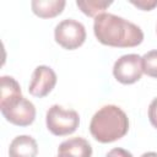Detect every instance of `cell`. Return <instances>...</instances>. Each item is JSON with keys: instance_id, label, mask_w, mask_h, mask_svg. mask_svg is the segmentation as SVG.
Instances as JSON below:
<instances>
[{"instance_id": "15", "label": "cell", "mask_w": 157, "mask_h": 157, "mask_svg": "<svg viewBox=\"0 0 157 157\" xmlns=\"http://www.w3.org/2000/svg\"><path fill=\"white\" fill-rule=\"evenodd\" d=\"M105 157H134L132 153L125 148H121V147H114L112 148L107 155Z\"/></svg>"}, {"instance_id": "7", "label": "cell", "mask_w": 157, "mask_h": 157, "mask_svg": "<svg viewBox=\"0 0 157 157\" xmlns=\"http://www.w3.org/2000/svg\"><path fill=\"white\" fill-rule=\"evenodd\" d=\"M56 85V74L47 65H39L34 69L28 86V92L38 98L48 96Z\"/></svg>"}, {"instance_id": "9", "label": "cell", "mask_w": 157, "mask_h": 157, "mask_svg": "<svg viewBox=\"0 0 157 157\" xmlns=\"http://www.w3.org/2000/svg\"><path fill=\"white\" fill-rule=\"evenodd\" d=\"M38 144L29 135L16 136L9 146V157H37Z\"/></svg>"}, {"instance_id": "11", "label": "cell", "mask_w": 157, "mask_h": 157, "mask_svg": "<svg viewBox=\"0 0 157 157\" xmlns=\"http://www.w3.org/2000/svg\"><path fill=\"white\" fill-rule=\"evenodd\" d=\"M77 7L88 17H97L104 13V10L112 5V1L107 0H77Z\"/></svg>"}, {"instance_id": "10", "label": "cell", "mask_w": 157, "mask_h": 157, "mask_svg": "<svg viewBox=\"0 0 157 157\" xmlns=\"http://www.w3.org/2000/svg\"><path fill=\"white\" fill-rule=\"evenodd\" d=\"M65 5V0H33L31 2L33 13L40 18H53L60 15Z\"/></svg>"}, {"instance_id": "13", "label": "cell", "mask_w": 157, "mask_h": 157, "mask_svg": "<svg viewBox=\"0 0 157 157\" xmlns=\"http://www.w3.org/2000/svg\"><path fill=\"white\" fill-rule=\"evenodd\" d=\"M130 2L142 11H151L157 6V0H130Z\"/></svg>"}, {"instance_id": "14", "label": "cell", "mask_w": 157, "mask_h": 157, "mask_svg": "<svg viewBox=\"0 0 157 157\" xmlns=\"http://www.w3.org/2000/svg\"><path fill=\"white\" fill-rule=\"evenodd\" d=\"M148 120L151 125L157 129V97L153 98L148 105Z\"/></svg>"}, {"instance_id": "16", "label": "cell", "mask_w": 157, "mask_h": 157, "mask_svg": "<svg viewBox=\"0 0 157 157\" xmlns=\"http://www.w3.org/2000/svg\"><path fill=\"white\" fill-rule=\"evenodd\" d=\"M140 157H157V152H153V151L145 152V153H142Z\"/></svg>"}, {"instance_id": "2", "label": "cell", "mask_w": 157, "mask_h": 157, "mask_svg": "<svg viewBox=\"0 0 157 157\" xmlns=\"http://www.w3.org/2000/svg\"><path fill=\"white\" fill-rule=\"evenodd\" d=\"M0 109L4 118L17 126H28L36 119L34 104L22 96L20 83L11 76L0 78Z\"/></svg>"}, {"instance_id": "5", "label": "cell", "mask_w": 157, "mask_h": 157, "mask_svg": "<svg viewBox=\"0 0 157 157\" xmlns=\"http://www.w3.org/2000/svg\"><path fill=\"white\" fill-rule=\"evenodd\" d=\"M54 38L55 42L64 49L74 50L85 43L86 29L81 22L74 18H66L55 26Z\"/></svg>"}, {"instance_id": "1", "label": "cell", "mask_w": 157, "mask_h": 157, "mask_svg": "<svg viewBox=\"0 0 157 157\" xmlns=\"http://www.w3.org/2000/svg\"><path fill=\"white\" fill-rule=\"evenodd\" d=\"M93 32L98 42L108 47L131 48L144 40V32L137 25L107 12L94 18Z\"/></svg>"}, {"instance_id": "8", "label": "cell", "mask_w": 157, "mask_h": 157, "mask_svg": "<svg viewBox=\"0 0 157 157\" xmlns=\"http://www.w3.org/2000/svg\"><path fill=\"white\" fill-rule=\"evenodd\" d=\"M92 146L83 137H71L63 141L58 147L56 157H91Z\"/></svg>"}, {"instance_id": "3", "label": "cell", "mask_w": 157, "mask_h": 157, "mask_svg": "<svg viewBox=\"0 0 157 157\" xmlns=\"http://www.w3.org/2000/svg\"><path fill=\"white\" fill-rule=\"evenodd\" d=\"M129 119L125 112L114 104L99 108L91 119L90 132L93 139L102 144L114 142L126 135Z\"/></svg>"}, {"instance_id": "12", "label": "cell", "mask_w": 157, "mask_h": 157, "mask_svg": "<svg viewBox=\"0 0 157 157\" xmlns=\"http://www.w3.org/2000/svg\"><path fill=\"white\" fill-rule=\"evenodd\" d=\"M142 69L144 74L157 78V50H150L142 55Z\"/></svg>"}, {"instance_id": "4", "label": "cell", "mask_w": 157, "mask_h": 157, "mask_svg": "<svg viewBox=\"0 0 157 157\" xmlns=\"http://www.w3.org/2000/svg\"><path fill=\"white\" fill-rule=\"evenodd\" d=\"M45 124L53 135L66 136L78 128L80 115L74 109H65L59 104H54L47 110Z\"/></svg>"}, {"instance_id": "6", "label": "cell", "mask_w": 157, "mask_h": 157, "mask_svg": "<svg viewBox=\"0 0 157 157\" xmlns=\"http://www.w3.org/2000/svg\"><path fill=\"white\" fill-rule=\"evenodd\" d=\"M142 74V56L139 54L121 55L113 66V75L115 80L123 85L135 83L141 78Z\"/></svg>"}]
</instances>
